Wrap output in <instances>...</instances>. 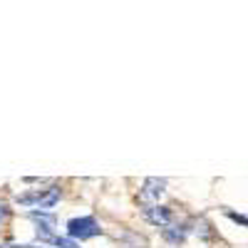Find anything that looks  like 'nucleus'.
Masks as SVG:
<instances>
[{
    "mask_svg": "<svg viewBox=\"0 0 248 248\" xmlns=\"http://www.w3.org/2000/svg\"><path fill=\"white\" fill-rule=\"evenodd\" d=\"M20 206H35L40 211H47L60 201V189L50 186V189H37V191H28V194H17L15 199Z\"/></svg>",
    "mask_w": 248,
    "mask_h": 248,
    "instance_id": "f257e3e1",
    "label": "nucleus"
},
{
    "mask_svg": "<svg viewBox=\"0 0 248 248\" xmlns=\"http://www.w3.org/2000/svg\"><path fill=\"white\" fill-rule=\"evenodd\" d=\"M99 233H102V229L94 216H77V218L67 221V238H72V241H90Z\"/></svg>",
    "mask_w": 248,
    "mask_h": 248,
    "instance_id": "f03ea898",
    "label": "nucleus"
},
{
    "mask_svg": "<svg viewBox=\"0 0 248 248\" xmlns=\"http://www.w3.org/2000/svg\"><path fill=\"white\" fill-rule=\"evenodd\" d=\"M144 218L154 226H169L171 223V209H167V206H147V209H144Z\"/></svg>",
    "mask_w": 248,
    "mask_h": 248,
    "instance_id": "7ed1b4c3",
    "label": "nucleus"
},
{
    "mask_svg": "<svg viewBox=\"0 0 248 248\" xmlns=\"http://www.w3.org/2000/svg\"><path fill=\"white\" fill-rule=\"evenodd\" d=\"M164 186H167L164 179H147L141 189V201H159V196L164 194Z\"/></svg>",
    "mask_w": 248,
    "mask_h": 248,
    "instance_id": "20e7f679",
    "label": "nucleus"
},
{
    "mask_svg": "<svg viewBox=\"0 0 248 248\" xmlns=\"http://www.w3.org/2000/svg\"><path fill=\"white\" fill-rule=\"evenodd\" d=\"M52 243H55L57 248H79V243L72 241V238H67V236H55Z\"/></svg>",
    "mask_w": 248,
    "mask_h": 248,
    "instance_id": "39448f33",
    "label": "nucleus"
},
{
    "mask_svg": "<svg viewBox=\"0 0 248 248\" xmlns=\"http://www.w3.org/2000/svg\"><path fill=\"white\" fill-rule=\"evenodd\" d=\"M229 218H231V221H236V223H241V226H248V216H238V214L229 211Z\"/></svg>",
    "mask_w": 248,
    "mask_h": 248,
    "instance_id": "423d86ee",
    "label": "nucleus"
},
{
    "mask_svg": "<svg viewBox=\"0 0 248 248\" xmlns=\"http://www.w3.org/2000/svg\"><path fill=\"white\" fill-rule=\"evenodd\" d=\"M8 216H10V209H8V206H5L3 201H0V223H3Z\"/></svg>",
    "mask_w": 248,
    "mask_h": 248,
    "instance_id": "0eeeda50",
    "label": "nucleus"
}]
</instances>
